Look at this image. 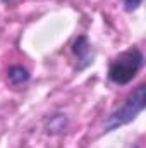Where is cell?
Here are the masks:
<instances>
[{
    "label": "cell",
    "instance_id": "cell-1",
    "mask_svg": "<svg viewBox=\"0 0 146 148\" xmlns=\"http://www.w3.org/2000/svg\"><path fill=\"white\" fill-rule=\"evenodd\" d=\"M143 60H145V55L136 47H131V48L120 52L119 55H115L110 60L108 79L119 86L131 83L136 77V74L139 73V69L143 67Z\"/></svg>",
    "mask_w": 146,
    "mask_h": 148
},
{
    "label": "cell",
    "instance_id": "cell-2",
    "mask_svg": "<svg viewBox=\"0 0 146 148\" xmlns=\"http://www.w3.org/2000/svg\"><path fill=\"white\" fill-rule=\"evenodd\" d=\"M145 91H146L145 84H138L129 93V97L124 100V103L119 109H115L107 117L103 131L110 133V131H113V129H117V127H120V126L129 124L131 121H134L136 115L145 109Z\"/></svg>",
    "mask_w": 146,
    "mask_h": 148
},
{
    "label": "cell",
    "instance_id": "cell-3",
    "mask_svg": "<svg viewBox=\"0 0 146 148\" xmlns=\"http://www.w3.org/2000/svg\"><path fill=\"white\" fill-rule=\"evenodd\" d=\"M72 53L76 57V71H83L88 66L93 64L95 59V50L91 47V43L88 41V38L84 35L77 36L72 43Z\"/></svg>",
    "mask_w": 146,
    "mask_h": 148
},
{
    "label": "cell",
    "instance_id": "cell-4",
    "mask_svg": "<svg viewBox=\"0 0 146 148\" xmlns=\"http://www.w3.org/2000/svg\"><path fill=\"white\" fill-rule=\"evenodd\" d=\"M7 77H9L10 84L19 86V84H23V83H26L29 79V73H28V69H24L21 66H12L9 69V73H7Z\"/></svg>",
    "mask_w": 146,
    "mask_h": 148
},
{
    "label": "cell",
    "instance_id": "cell-5",
    "mask_svg": "<svg viewBox=\"0 0 146 148\" xmlns=\"http://www.w3.org/2000/svg\"><path fill=\"white\" fill-rule=\"evenodd\" d=\"M141 3H143V0H124V7H126V10H127V12L136 10Z\"/></svg>",
    "mask_w": 146,
    "mask_h": 148
},
{
    "label": "cell",
    "instance_id": "cell-6",
    "mask_svg": "<svg viewBox=\"0 0 146 148\" xmlns=\"http://www.w3.org/2000/svg\"><path fill=\"white\" fill-rule=\"evenodd\" d=\"M2 2H9V0H2Z\"/></svg>",
    "mask_w": 146,
    "mask_h": 148
}]
</instances>
